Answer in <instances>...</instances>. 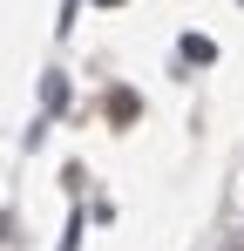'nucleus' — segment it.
I'll use <instances>...</instances> for the list:
<instances>
[{
  "label": "nucleus",
  "instance_id": "nucleus-1",
  "mask_svg": "<svg viewBox=\"0 0 244 251\" xmlns=\"http://www.w3.org/2000/svg\"><path fill=\"white\" fill-rule=\"evenodd\" d=\"M183 54H190V61H217V48L203 41V34H190V41H183Z\"/></svg>",
  "mask_w": 244,
  "mask_h": 251
}]
</instances>
